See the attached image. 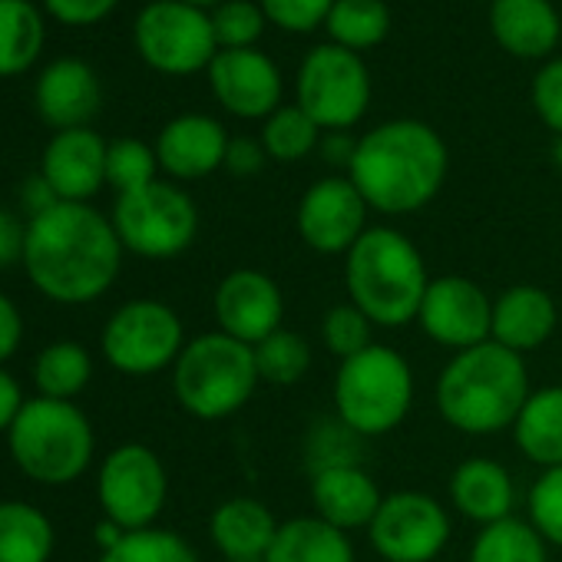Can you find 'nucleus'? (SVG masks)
Wrapping results in <instances>:
<instances>
[{"instance_id": "obj_11", "label": "nucleus", "mask_w": 562, "mask_h": 562, "mask_svg": "<svg viewBox=\"0 0 562 562\" xmlns=\"http://www.w3.org/2000/svg\"><path fill=\"white\" fill-rule=\"evenodd\" d=\"M186 348L179 315L153 299L126 302L103 328V355L106 361L130 374L146 378L176 364Z\"/></svg>"}, {"instance_id": "obj_4", "label": "nucleus", "mask_w": 562, "mask_h": 562, "mask_svg": "<svg viewBox=\"0 0 562 562\" xmlns=\"http://www.w3.org/2000/svg\"><path fill=\"white\" fill-rule=\"evenodd\" d=\"M345 285L374 328H404L417 322L430 274L420 248L391 225L368 228L345 255Z\"/></svg>"}, {"instance_id": "obj_23", "label": "nucleus", "mask_w": 562, "mask_h": 562, "mask_svg": "<svg viewBox=\"0 0 562 562\" xmlns=\"http://www.w3.org/2000/svg\"><path fill=\"white\" fill-rule=\"evenodd\" d=\"M490 34L496 47L519 60H542L562 37L552 0H490Z\"/></svg>"}, {"instance_id": "obj_38", "label": "nucleus", "mask_w": 562, "mask_h": 562, "mask_svg": "<svg viewBox=\"0 0 562 562\" xmlns=\"http://www.w3.org/2000/svg\"><path fill=\"white\" fill-rule=\"evenodd\" d=\"M322 341L338 361H348V358L368 351L371 345H378L374 341V322L351 302L335 305L322 318Z\"/></svg>"}, {"instance_id": "obj_30", "label": "nucleus", "mask_w": 562, "mask_h": 562, "mask_svg": "<svg viewBox=\"0 0 562 562\" xmlns=\"http://www.w3.org/2000/svg\"><path fill=\"white\" fill-rule=\"evenodd\" d=\"M331 44L364 54L387 41L391 34V8L384 0H335V8L325 21Z\"/></svg>"}, {"instance_id": "obj_8", "label": "nucleus", "mask_w": 562, "mask_h": 562, "mask_svg": "<svg viewBox=\"0 0 562 562\" xmlns=\"http://www.w3.org/2000/svg\"><path fill=\"white\" fill-rule=\"evenodd\" d=\"M295 103L322 126V133H348L371 106V74L361 54L338 44H318L299 67Z\"/></svg>"}, {"instance_id": "obj_26", "label": "nucleus", "mask_w": 562, "mask_h": 562, "mask_svg": "<svg viewBox=\"0 0 562 562\" xmlns=\"http://www.w3.org/2000/svg\"><path fill=\"white\" fill-rule=\"evenodd\" d=\"M516 450L542 467H562V387H539L526 397L513 424Z\"/></svg>"}, {"instance_id": "obj_21", "label": "nucleus", "mask_w": 562, "mask_h": 562, "mask_svg": "<svg viewBox=\"0 0 562 562\" xmlns=\"http://www.w3.org/2000/svg\"><path fill=\"white\" fill-rule=\"evenodd\" d=\"M559 328L555 299L539 285H513L493 299L490 341L509 348L513 355L539 351Z\"/></svg>"}, {"instance_id": "obj_40", "label": "nucleus", "mask_w": 562, "mask_h": 562, "mask_svg": "<svg viewBox=\"0 0 562 562\" xmlns=\"http://www.w3.org/2000/svg\"><path fill=\"white\" fill-rule=\"evenodd\" d=\"M529 522L536 526V532L549 542L562 549V467L542 470L539 480L529 486Z\"/></svg>"}, {"instance_id": "obj_49", "label": "nucleus", "mask_w": 562, "mask_h": 562, "mask_svg": "<svg viewBox=\"0 0 562 562\" xmlns=\"http://www.w3.org/2000/svg\"><path fill=\"white\" fill-rule=\"evenodd\" d=\"M552 162L562 169V136H555V143H552Z\"/></svg>"}, {"instance_id": "obj_36", "label": "nucleus", "mask_w": 562, "mask_h": 562, "mask_svg": "<svg viewBox=\"0 0 562 562\" xmlns=\"http://www.w3.org/2000/svg\"><path fill=\"white\" fill-rule=\"evenodd\" d=\"M209 18L218 50H251L268 27V18L258 8V0H225Z\"/></svg>"}, {"instance_id": "obj_13", "label": "nucleus", "mask_w": 562, "mask_h": 562, "mask_svg": "<svg viewBox=\"0 0 562 562\" xmlns=\"http://www.w3.org/2000/svg\"><path fill=\"white\" fill-rule=\"evenodd\" d=\"M166 490H169L166 467L143 443L116 447L103 460L100 480H97L100 506L106 519L116 522L123 532L149 529L166 503Z\"/></svg>"}, {"instance_id": "obj_7", "label": "nucleus", "mask_w": 562, "mask_h": 562, "mask_svg": "<svg viewBox=\"0 0 562 562\" xmlns=\"http://www.w3.org/2000/svg\"><path fill=\"white\" fill-rule=\"evenodd\" d=\"M14 463L37 483H74L93 460V427L70 401H27L8 430Z\"/></svg>"}, {"instance_id": "obj_20", "label": "nucleus", "mask_w": 562, "mask_h": 562, "mask_svg": "<svg viewBox=\"0 0 562 562\" xmlns=\"http://www.w3.org/2000/svg\"><path fill=\"white\" fill-rule=\"evenodd\" d=\"M100 103H103L100 80L93 67L77 57L54 60L37 80V113L57 133L83 130L100 113Z\"/></svg>"}, {"instance_id": "obj_18", "label": "nucleus", "mask_w": 562, "mask_h": 562, "mask_svg": "<svg viewBox=\"0 0 562 562\" xmlns=\"http://www.w3.org/2000/svg\"><path fill=\"white\" fill-rule=\"evenodd\" d=\"M228 139L232 136L225 133V126L215 116L182 113V116L169 120L156 139L159 169L169 172L172 179H182V182L205 179L225 166Z\"/></svg>"}, {"instance_id": "obj_5", "label": "nucleus", "mask_w": 562, "mask_h": 562, "mask_svg": "<svg viewBox=\"0 0 562 562\" xmlns=\"http://www.w3.org/2000/svg\"><path fill=\"white\" fill-rule=\"evenodd\" d=\"M414 397V371L407 358L387 345H371L341 361L331 384L335 417L364 440L397 430L407 420Z\"/></svg>"}, {"instance_id": "obj_9", "label": "nucleus", "mask_w": 562, "mask_h": 562, "mask_svg": "<svg viewBox=\"0 0 562 562\" xmlns=\"http://www.w3.org/2000/svg\"><path fill=\"white\" fill-rule=\"evenodd\" d=\"M113 228L123 248L143 258H176L195 241L199 209L189 192L156 179L116 199Z\"/></svg>"}, {"instance_id": "obj_3", "label": "nucleus", "mask_w": 562, "mask_h": 562, "mask_svg": "<svg viewBox=\"0 0 562 562\" xmlns=\"http://www.w3.org/2000/svg\"><path fill=\"white\" fill-rule=\"evenodd\" d=\"M529 387V371L522 355L496 341L457 351L434 387L440 417L467 437H493L513 430Z\"/></svg>"}, {"instance_id": "obj_42", "label": "nucleus", "mask_w": 562, "mask_h": 562, "mask_svg": "<svg viewBox=\"0 0 562 562\" xmlns=\"http://www.w3.org/2000/svg\"><path fill=\"white\" fill-rule=\"evenodd\" d=\"M529 100L536 116L546 123V130L552 136H562V57H552L536 70Z\"/></svg>"}, {"instance_id": "obj_34", "label": "nucleus", "mask_w": 562, "mask_h": 562, "mask_svg": "<svg viewBox=\"0 0 562 562\" xmlns=\"http://www.w3.org/2000/svg\"><path fill=\"white\" fill-rule=\"evenodd\" d=\"M255 351V368L261 384H274V387H292L299 381H305V374L312 371V345L295 335V331H274L268 335L261 345L251 348Z\"/></svg>"}, {"instance_id": "obj_45", "label": "nucleus", "mask_w": 562, "mask_h": 562, "mask_svg": "<svg viewBox=\"0 0 562 562\" xmlns=\"http://www.w3.org/2000/svg\"><path fill=\"white\" fill-rule=\"evenodd\" d=\"M24 241H27V228L21 225V218L8 209H0V271L11 268L18 258L24 261Z\"/></svg>"}, {"instance_id": "obj_39", "label": "nucleus", "mask_w": 562, "mask_h": 562, "mask_svg": "<svg viewBox=\"0 0 562 562\" xmlns=\"http://www.w3.org/2000/svg\"><path fill=\"white\" fill-rule=\"evenodd\" d=\"M361 443L364 437H358L351 427H345L338 417L315 424L305 443V460L308 470H328V467H348V463H361Z\"/></svg>"}, {"instance_id": "obj_46", "label": "nucleus", "mask_w": 562, "mask_h": 562, "mask_svg": "<svg viewBox=\"0 0 562 562\" xmlns=\"http://www.w3.org/2000/svg\"><path fill=\"white\" fill-rule=\"evenodd\" d=\"M21 335H24V322H21L18 305L0 295V361H8L18 351Z\"/></svg>"}, {"instance_id": "obj_50", "label": "nucleus", "mask_w": 562, "mask_h": 562, "mask_svg": "<svg viewBox=\"0 0 562 562\" xmlns=\"http://www.w3.org/2000/svg\"><path fill=\"white\" fill-rule=\"evenodd\" d=\"M261 562H265V559H261Z\"/></svg>"}, {"instance_id": "obj_37", "label": "nucleus", "mask_w": 562, "mask_h": 562, "mask_svg": "<svg viewBox=\"0 0 562 562\" xmlns=\"http://www.w3.org/2000/svg\"><path fill=\"white\" fill-rule=\"evenodd\" d=\"M156 146H146L143 139H113L106 149V182L120 195L156 182Z\"/></svg>"}, {"instance_id": "obj_14", "label": "nucleus", "mask_w": 562, "mask_h": 562, "mask_svg": "<svg viewBox=\"0 0 562 562\" xmlns=\"http://www.w3.org/2000/svg\"><path fill=\"white\" fill-rule=\"evenodd\" d=\"M420 331L447 348V351H467L483 341H490L493 328V299L463 274H440L430 278V289L417 312Z\"/></svg>"}, {"instance_id": "obj_15", "label": "nucleus", "mask_w": 562, "mask_h": 562, "mask_svg": "<svg viewBox=\"0 0 562 562\" xmlns=\"http://www.w3.org/2000/svg\"><path fill=\"white\" fill-rule=\"evenodd\" d=\"M368 212L371 205L348 176H325L305 189L295 212V225L312 251L348 255L355 241L371 228Z\"/></svg>"}, {"instance_id": "obj_22", "label": "nucleus", "mask_w": 562, "mask_h": 562, "mask_svg": "<svg viewBox=\"0 0 562 562\" xmlns=\"http://www.w3.org/2000/svg\"><path fill=\"white\" fill-rule=\"evenodd\" d=\"M308 493H312L315 516L348 536L355 529H368L384 499L374 476L361 463L328 467V470L312 473Z\"/></svg>"}, {"instance_id": "obj_31", "label": "nucleus", "mask_w": 562, "mask_h": 562, "mask_svg": "<svg viewBox=\"0 0 562 562\" xmlns=\"http://www.w3.org/2000/svg\"><path fill=\"white\" fill-rule=\"evenodd\" d=\"M467 562H549V542L529 519H499L476 532Z\"/></svg>"}, {"instance_id": "obj_35", "label": "nucleus", "mask_w": 562, "mask_h": 562, "mask_svg": "<svg viewBox=\"0 0 562 562\" xmlns=\"http://www.w3.org/2000/svg\"><path fill=\"white\" fill-rule=\"evenodd\" d=\"M100 562H199V555L179 532L149 526L126 532L113 549L103 552Z\"/></svg>"}, {"instance_id": "obj_41", "label": "nucleus", "mask_w": 562, "mask_h": 562, "mask_svg": "<svg viewBox=\"0 0 562 562\" xmlns=\"http://www.w3.org/2000/svg\"><path fill=\"white\" fill-rule=\"evenodd\" d=\"M268 24L289 31V34H312L325 27L335 0H258Z\"/></svg>"}, {"instance_id": "obj_12", "label": "nucleus", "mask_w": 562, "mask_h": 562, "mask_svg": "<svg viewBox=\"0 0 562 562\" xmlns=\"http://www.w3.org/2000/svg\"><path fill=\"white\" fill-rule=\"evenodd\" d=\"M368 539L384 562H434L450 542V513L427 493L401 490L381 499Z\"/></svg>"}, {"instance_id": "obj_2", "label": "nucleus", "mask_w": 562, "mask_h": 562, "mask_svg": "<svg viewBox=\"0 0 562 562\" xmlns=\"http://www.w3.org/2000/svg\"><path fill=\"white\" fill-rule=\"evenodd\" d=\"M450 172L443 136L420 120H387L355 146L348 179L381 215H411L430 205Z\"/></svg>"}, {"instance_id": "obj_16", "label": "nucleus", "mask_w": 562, "mask_h": 562, "mask_svg": "<svg viewBox=\"0 0 562 562\" xmlns=\"http://www.w3.org/2000/svg\"><path fill=\"white\" fill-rule=\"evenodd\" d=\"M212 308L218 331L248 348L281 331V322H285V295H281L278 281L258 268L228 271L218 281Z\"/></svg>"}, {"instance_id": "obj_25", "label": "nucleus", "mask_w": 562, "mask_h": 562, "mask_svg": "<svg viewBox=\"0 0 562 562\" xmlns=\"http://www.w3.org/2000/svg\"><path fill=\"white\" fill-rule=\"evenodd\" d=\"M278 519L261 499L232 496L215 506L209 519V536L228 562H261L274 542Z\"/></svg>"}, {"instance_id": "obj_19", "label": "nucleus", "mask_w": 562, "mask_h": 562, "mask_svg": "<svg viewBox=\"0 0 562 562\" xmlns=\"http://www.w3.org/2000/svg\"><path fill=\"white\" fill-rule=\"evenodd\" d=\"M106 149L110 143L87 126L64 130L47 143L41 176L60 202H87L106 182Z\"/></svg>"}, {"instance_id": "obj_10", "label": "nucleus", "mask_w": 562, "mask_h": 562, "mask_svg": "<svg viewBox=\"0 0 562 562\" xmlns=\"http://www.w3.org/2000/svg\"><path fill=\"white\" fill-rule=\"evenodd\" d=\"M133 41L139 57L166 77H192L209 70L218 54L212 18L182 0H153L139 11Z\"/></svg>"}, {"instance_id": "obj_47", "label": "nucleus", "mask_w": 562, "mask_h": 562, "mask_svg": "<svg viewBox=\"0 0 562 562\" xmlns=\"http://www.w3.org/2000/svg\"><path fill=\"white\" fill-rule=\"evenodd\" d=\"M24 404L27 401L21 394V384L8 371H0V430H11V424L18 420Z\"/></svg>"}, {"instance_id": "obj_24", "label": "nucleus", "mask_w": 562, "mask_h": 562, "mask_svg": "<svg viewBox=\"0 0 562 562\" xmlns=\"http://www.w3.org/2000/svg\"><path fill=\"white\" fill-rule=\"evenodd\" d=\"M450 503L460 516L483 529L490 522L513 516L516 486L503 463L490 457H470L450 476Z\"/></svg>"}, {"instance_id": "obj_29", "label": "nucleus", "mask_w": 562, "mask_h": 562, "mask_svg": "<svg viewBox=\"0 0 562 562\" xmlns=\"http://www.w3.org/2000/svg\"><path fill=\"white\" fill-rule=\"evenodd\" d=\"M54 549L50 519L31 503H0V562H47Z\"/></svg>"}, {"instance_id": "obj_48", "label": "nucleus", "mask_w": 562, "mask_h": 562, "mask_svg": "<svg viewBox=\"0 0 562 562\" xmlns=\"http://www.w3.org/2000/svg\"><path fill=\"white\" fill-rule=\"evenodd\" d=\"M182 4H189V8H199V11H205V14H212L218 4H225V0H182Z\"/></svg>"}, {"instance_id": "obj_1", "label": "nucleus", "mask_w": 562, "mask_h": 562, "mask_svg": "<svg viewBox=\"0 0 562 562\" xmlns=\"http://www.w3.org/2000/svg\"><path fill=\"white\" fill-rule=\"evenodd\" d=\"M123 241L113 218L87 202H57L27 225L24 268L34 289L60 305L97 302L120 274Z\"/></svg>"}, {"instance_id": "obj_43", "label": "nucleus", "mask_w": 562, "mask_h": 562, "mask_svg": "<svg viewBox=\"0 0 562 562\" xmlns=\"http://www.w3.org/2000/svg\"><path fill=\"white\" fill-rule=\"evenodd\" d=\"M50 18H57L67 27H90L100 24L103 18H110V11L120 4V0H44Z\"/></svg>"}, {"instance_id": "obj_28", "label": "nucleus", "mask_w": 562, "mask_h": 562, "mask_svg": "<svg viewBox=\"0 0 562 562\" xmlns=\"http://www.w3.org/2000/svg\"><path fill=\"white\" fill-rule=\"evenodd\" d=\"M44 50V18L31 0H0V77H18Z\"/></svg>"}, {"instance_id": "obj_33", "label": "nucleus", "mask_w": 562, "mask_h": 562, "mask_svg": "<svg viewBox=\"0 0 562 562\" xmlns=\"http://www.w3.org/2000/svg\"><path fill=\"white\" fill-rule=\"evenodd\" d=\"M90 374H93V361H90L87 348L77 341H57V345L44 348L37 358V368H34L41 397H50V401L77 397L90 384Z\"/></svg>"}, {"instance_id": "obj_44", "label": "nucleus", "mask_w": 562, "mask_h": 562, "mask_svg": "<svg viewBox=\"0 0 562 562\" xmlns=\"http://www.w3.org/2000/svg\"><path fill=\"white\" fill-rule=\"evenodd\" d=\"M265 162H268V153H265L261 139L235 136V139H228L225 166H222V169H228V172L238 176V179H251V176H258V172L265 169Z\"/></svg>"}, {"instance_id": "obj_32", "label": "nucleus", "mask_w": 562, "mask_h": 562, "mask_svg": "<svg viewBox=\"0 0 562 562\" xmlns=\"http://www.w3.org/2000/svg\"><path fill=\"white\" fill-rule=\"evenodd\" d=\"M258 139H261L268 159H274V162H302V159H308V156L322 146L325 133H322V126L295 103V106H278V110L261 123V136H258Z\"/></svg>"}, {"instance_id": "obj_6", "label": "nucleus", "mask_w": 562, "mask_h": 562, "mask_svg": "<svg viewBox=\"0 0 562 562\" xmlns=\"http://www.w3.org/2000/svg\"><path fill=\"white\" fill-rule=\"evenodd\" d=\"M258 384L255 351L222 331L192 338L172 364L176 401L199 420H225L238 414Z\"/></svg>"}, {"instance_id": "obj_27", "label": "nucleus", "mask_w": 562, "mask_h": 562, "mask_svg": "<svg viewBox=\"0 0 562 562\" xmlns=\"http://www.w3.org/2000/svg\"><path fill=\"white\" fill-rule=\"evenodd\" d=\"M265 562H355L351 536L318 516L281 522Z\"/></svg>"}, {"instance_id": "obj_17", "label": "nucleus", "mask_w": 562, "mask_h": 562, "mask_svg": "<svg viewBox=\"0 0 562 562\" xmlns=\"http://www.w3.org/2000/svg\"><path fill=\"white\" fill-rule=\"evenodd\" d=\"M209 87L218 100V106L238 120H268L281 106V93H285V80H281L278 64L251 50H218L209 64Z\"/></svg>"}]
</instances>
